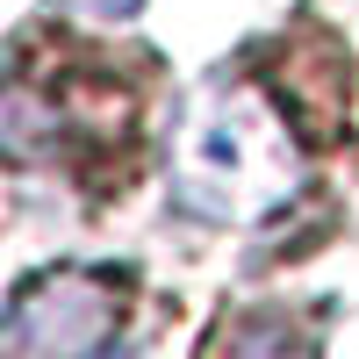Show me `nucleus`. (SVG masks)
<instances>
[{
    "mask_svg": "<svg viewBox=\"0 0 359 359\" xmlns=\"http://www.w3.org/2000/svg\"><path fill=\"white\" fill-rule=\"evenodd\" d=\"M172 194L208 223H266L302 194V151L280 108L245 79H216L180 108Z\"/></svg>",
    "mask_w": 359,
    "mask_h": 359,
    "instance_id": "f257e3e1",
    "label": "nucleus"
},
{
    "mask_svg": "<svg viewBox=\"0 0 359 359\" xmlns=\"http://www.w3.org/2000/svg\"><path fill=\"white\" fill-rule=\"evenodd\" d=\"M115 323H123V287L86 266H57L29 280L0 316V352H101L115 345Z\"/></svg>",
    "mask_w": 359,
    "mask_h": 359,
    "instance_id": "f03ea898",
    "label": "nucleus"
},
{
    "mask_svg": "<svg viewBox=\"0 0 359 359\" xmlns=\"http://www.w3.org/2000/svg\"><path fill=\"white\" fill-rule=\"evenodd\" d=\"M65 15H86V22H130L144 0H57Z\"/></svg>",
    "mask_w": 359,
    "mask_h": 359,
    "instance_id": "7ed1b4c3",
    "label": "nucleus"
}]
</instances>
